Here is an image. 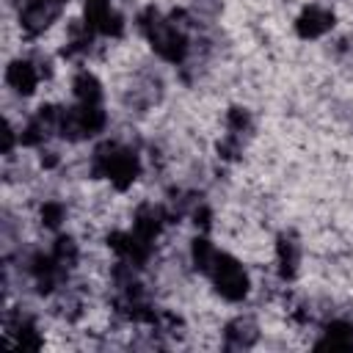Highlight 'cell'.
<instances>
[{
	"instance_id": "2e32d148",
	"label": "cell",
	"mask_w": 353,
	"mask_h": 353,
	"mask_svg": "<svg viewBox=\"0 0 353 353\" xmlns=\"http://www.w3.org/2000/svg\"><path fill=\"white\" fill-rule=\"evenodd\" d=\"M248 124V116H245V110H240V108H232L229 110V127L232 130H243Z\"/></svg>"
},
{
	"instance_id": "d6986e66",
	"label": "cell",
	"mask_w": 353,
	"mask_h": 353,
	"mask_svg": "<svg viewBox=\"0 0 353 353\" xmlns=\"http://www.w3.org/2000/svg\"><path fill=\"white\" fill-rule=\"evenodd\" d=\"M47 3H52V6H61V3H63V0H47Z\"/></svg>"
},
{
	"instance_id": "6da1fadb",
	"label": "cell",
	"mask_w": 353,
	"mask_h": 353,
	"mask_svg": "<svg viewBox=\"0 0 353 353\" xmlns=\"http://www.w3.org/2000/svg\"><path fill=\"white\" fill-rule=\"evenodd\" d=\"M94 174H102V176H110V182L124 190L135 182L138 176V157L132 152H124V149H116L113 143H105L102 149H97V165H94Z\"/></svg>"
},
{
	"instance_id": "ba28073f",
	"label": "cell",
	"mask_w": 353,
	"mask_h": 353,
	"mask_svg": "<svg viewBox=\"0 0 353 353\" xmlns=\"http://www.w3.org/2000/svg\"><path fill=\"white\" fill-rule=\"evenodd\" d=\"M353 347V328L342 320L325 328V339L317 342V350H350Z\"/></svg>"
},
{
	"instance_id": "9c48e42d",
	"label": "cell",
	"mask_w": 353,
	"mask_h": 353,
	"mask_svg": "<svg viewBox=\"0 0 353 353\" xmlns=\"http://www.w3.org/2000/svg\"><path fill=\"white\" fill-rule=\"evenodd\" d=\"M141 240H154L157 232H160V210L154 207H141L138 215H135V229H132Z\"/></svg>"
},
{
	"instance_id": "e0dca14e",
	"label": "cell",
	"mask_w": 353,
	"mask_h": 353,
	"mask_svg": "<svg viewBox=\"0 0 353 353\" xmlns=\"http://www.w3.org/2000/svg\"><path fill=\"white\" fill-rule=\"evenodd\" d=\"M11 143H14V132H11V127H6V132H3V152L6 154L11 152Z\"/></svg>"
},
{
	"instance_id": "52a82bcc",
	"label": "cell",
	"mask_w": 353,
	"mask_h": 353,
	"mask_svg": "<svg viewBox=\"0 0 353 353\" xmlns=\"http://www.w3.org/2000/svg\"><path fill=\"white\" fill-rule=\"evenodd\" d=\"M47 3V0H44ZM41 0H30L25 8H22V28L28 33H39L50 25V19L55 17V8H47Z\"/></svg>"
},
{
	"instance_id": "ac0fdd59",
	"label": "cell",
	"mask_w": 353,
	"mask_h": 353,
	"mask_svg": "<svg viewBox=\"0 0 353 353\" xmlns=\"http://www.w3.org/2000/svg\"><path fill=\"white\" fill-rule=\"evenodd\" d=\"M207 218H210V212H207V210H196V223H201V226H207V223H210Z\"/></svg>"
},
{
	"instance_id": "5bb4252c",
	"label": "cell",
	"mask_w": 353,
	"mask_h": 353,
	"mask_svg": "<svg viewBox=\"0 0 353 353\" xmlns=\"http://www.w3.org/2000/svg\"><path fill=\"white\" fill-rule=\"evenodd\" d=\"M41 221H44L47 226H58V223L63 221V207L55 204V201L44 204V207H41Z\"/></svg>"
},
{
	"instance_id": "30bf717a",
	"label": "cell",
	"mask_w": 353,
	"mask_h": 353,
	"mask_svg": "<svg viewBox=\"0 0 353 353\" xmlns=\"http://www.w3.org/2000/svg\"><path fill=\"white\" fill-rule=\"evenodd\" d=\"M74 97L83 102V105H97L99 97H102V88H99V80L88 72L77 74L74 77Z\"/></svg>"
},
{
	"instance_id": "7a4b0ae2",
	"label": "cell",
	"mask_w": 353,
	"mask_h": 353,
	"mask_svg": "<svg viewBox=\"0 0 353 353\" xmlns=\"http://www.w3.org/2000/svg\"><path fill=\"white\" fill-rule=\"evenodd\" d=\"M141 28L146 30V36H149V41H152V47H154V52H157L160 58H165V61H171V63H176V61L185 58V52H188L185 36H182L179 30H174V28L157 22V14H154V11H146V14H143Z\"/></svg>"
},
{
	"instance_id": "8992f818",
	"label": "cell",
	"mask_w": 353,
	"mask_h": 353,
	"mask_svg": "<svg viewBox=\"0 0 353 353\" xmlns=\"http://www.w3.org/2000/svg\"><path fill=\"white\" fill-rule=\"evenodd\" d=\"M6 80H8V85L14 88V91H19V94H33V88H36V69H33V63H28V61H14L8 69H6Z\"/></svg>"
},
{
	"instance_id": "8fae6325",
	"label": "cell",
	"mask_w": 353,
	"mask_h": 353,
	"mask_svg": "<svg viewBox=\"0 0 353 353\" xmlns=\"http://www.w3.org/2000/svg\"><path fill=\"white\" fill-rule=\"evenodd\" d=\"M52 259L58 262V268H72L77 262V245L72 237H58L55 243V251H52Z\"/></svg>"
},
{
	"instance_id": "5b68a950",
	"label": "cell",
	"mask_w": 353,
	"mask_h": 353,
	"mask_svg": "<svg viewBox=\"0 0 353 353\" xmlns=\"http://www.w3.org/2000/svg\"><path fill=\"white\" fill-rule=\"evenodd\" d=\"M331 28H334V14L325 11V8H317V6L303 8V14L295 22V30H298L301 39H317Z\"/></svg>"
},
{
	"instance_id": "4fadbf2b",
	"label": "cell",
	"mask_w": 353,
	"mask_h": 353,
	"mask_svg": "<svg viewBox=\"0 0 353 353\" xmlns=\"http://www.w3.org/2000/svg\"><path fill=\"white\" fill-rule=\"evenodd\" d=\"M295 262H298V254H295V245L287 240V237H281L279 240V270H281V276L284 279H290L292 273H295Z\"/></svg>"
},
{
	"instance_id": "7c38bea8",
	"label": "cell",
	"mask_w": 353,
	"mask_h": 353,
	"mask_svg": "<svg viewBox=\"0 0 353 353\" xmlns=\"http://www.w3.org/2000/svg\"><path fill=\"white\" fill-rule=\"evenodd\" d=\"M215 256H218V254L212 251V245H210L204 237H196V240H193V262H196V268H199V270L210 273V270H212Z\"/></svg>"
},
{
	"instance_id": "277c9868",
	"label": "cell",
	"mask_w": 353,
	"mask_h": 353,
	"mask_svg": "<svg viewBox=\"0 0 353 353\" xmlns=\"http://www.w3.org/2000/svg\"><path fill=\"white\" fill-rule=\"evenodd\" d=\"M105 127V113L97 105H83L72 108L66 116H61V132L69 138H83V135H94Z\"/></svg>"
},
{
	"instance_id": "3957f363",
	"label": "cell",
	"mask_w": 353,
	"mask_h": 353,
	"mask_svg": "<svg viewBox=\"0 0 353 353\" xmlns=\"http://www.w3.org/2000/svg\"><path fill=\"white\" fill-rule=\"evenodd\" d=\"M212 281H215V290L226 298V301H240L245 298L248 292V276L243 273L240 262L229 254H218L215 262H212V270H210Z\"/></svg>"
},
{
	"instance_id": "9a60e30c",
	"label": "cell",
	"mask_w": 353,
	"mask_h": 353,
	"mask_svg": "<svg viewBox=\"0 0 353 353\" xmlns=\"http://www.w3.org/2000/svg\"><path fill=\"white\" fill-rule=\"evenodd\" d=\"M19 345L22 347H39V336H33V325H22L19 328Z\"/></svg>"
}]
</instances>
